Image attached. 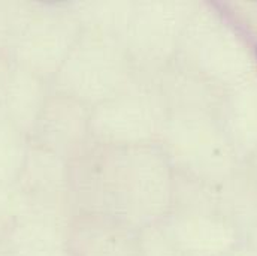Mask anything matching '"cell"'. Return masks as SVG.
Wrapping results in <instances>:
<instances>
[]
</instances>
